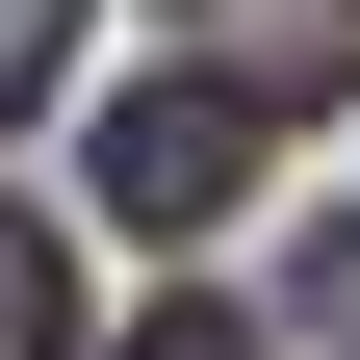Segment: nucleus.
Returning <instances> with one entry per match:
<instances>
[{"label": "nucleus", "instance_id": "nucleus-3", "mask_svg": "<svg viewBox=\"0 0 360 360\" xmlns=\"http://www.w3.org/2000/svg\"><path fill=\"white\" fill-rule=\"evenodd\" d=\"M26 77H52V0H0V103H26Z\"/></svg>", "mask_w": 360, "mask_h": 360}, {"label": "nucleus", "instance_id": "nucleus-4", "mask_svg": "<svg viewBox=\"0 0 360 360\" xmlns=\"http://www.w3.org/2000/svg\"><path fill=\"white\" fill-rule=\"evenodd\" d=\"M129 360H232V309H155V335H129Z\"/></svg>", "mask_w": 360, "mask_h": 360}, {"label": "nucleus", "instance_id": "nucleus-1", "mask_svg": "<svg viewBox=\"0 0 360 360\" xmlns=\"http://www.w3.org/2000/svg\"><path fill=\"white\" fill-rule=\"evenodd\" d=\"M232 180H257V77H129L103 103V206L129 232H206Z\"/></svg>", "mask_w": 360, "mask_h": 360}, {"label": "nucleus", "instance_id": "nucleus-2", "mask_svg": "<svg viewBox=\"0 0 360 360\" xmlns=\"http://www.w3.org/2000/svg\"><path fill=\"white\" fill-rule=\"evenodd\" d=\"M0 360H77V283H52V232L0 206Z\"/></svg>", "mask_w": 360, "mask_h": 360}]
</instances>
